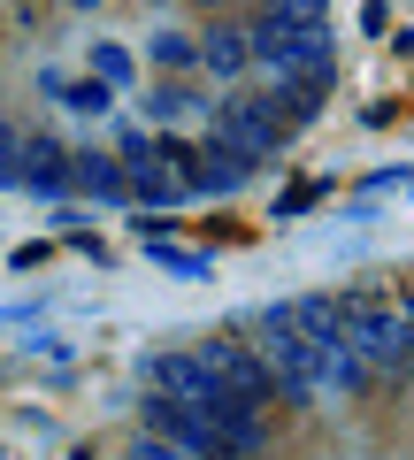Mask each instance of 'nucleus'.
I'll return each mask as SVG.
<instances>
[{
  "label": "nucleus",
  "instance_id": "10",
  "mask_svg": "<svg viewBox=\"0 0 414 460\" xmlns=\"http://www.w3.org/2000/svg\"><path fill=\"white\" fill-rule=\"evenodd\" d=\"M62 100H69V108H84V115H92V108H108V84H69Z\"/></svg>",
  "mask_w": 414,
  "mask_h": 460
},
{
  "label": "nucleus",
  "instance_id": "7",
  "mask_svg": "<svg viewBox=\"0 0 414 460\" xmlns=\"http://www.w3.org/2000/svg\"><path fill=\"white\" fill-rule=\"evenodd\" d=\"M199 62H207V69H223V77H238V69L253 62V39H246V31H216L207 47H199Z\"/></svg>",
  "mask_w": 414,
  "mask_h": 460
},
{
  "label": "nucleus",
  "instance_id": "11",
  "mask_svg": "<svg viewBox=\"0 0 414 460\" xmlns=\"http://www.w3.org/2000/svg\"><path fill=\"white\" fill-rule=\"evenodd\" d=\"M154 62H169V69H177V62H192V47H184V39L169 31V39H154Z\"/></svg>",
  "mask_w": 414,
  "mask_h": 460
},
{
  "label": "nucleus",
  "instance_id": "6",
  "mask_svg": "<svg viewBox=\"0 0 414 460\" xmlns=\"http://www.w3.org/2000/svg\"><path fill=\"white\" fill-rule=\"evenodd\" d=\"M69 192L116 199V192H123V162H116V154H69Z\"/></svg>",
  "mask_w": 414,
  "mask_h": 460
},
{
  "label": "nucleus",
  "instance_id": "5",
  "mask_svg": "<svg viewBox=\"0 0 414 460\" xmlns=\"http://www.w3.org/2000/svg\"><path fill=\"white\" fill-rule=\"evenodd\" d=\"M322 84H330V62H322V69H284V84H277L269 100H277L292 123H307V115L322 108Z\"/></svg>",
  "mask_w": 414,
  "mask_h": 460
},
{
  "label": "nucleus",
  "instance_id": "9",
  "mask_svg": "<svg viewBox=\"0 0 414 460\" xmlns=\"http://www.w3.org/2000/svg\"><path fill=\"white\" fill-rule=\"evenodd\" d=\"M131 460H207V453H184V445H169V438H154V429H146V445H138Z\"/></svg>",
  "mask_w": 414,
  "mask_h": 460
},
{
  "label": "nucleus",
  "instance_id": "2",
  "mask_svg": "<svg viewBox=\"0 0 414 460\" xmlns=\"http://www.w3.org/2000/svg\"><path fill=\"white\" fill-rule=\"evenodd\" d=\"M292 131H299V123L269 93H238V100H223V108H216V138H223V146H238L246 162H269L277 146H292Z\"/></svg>",
  "mask_w": 414,
  "mask_h": 460
},
{
  "label": "nucleus",
  "instance_id": "3",
  "mask_svg": "<svg viewBox=\"0 0 414 460\" xmlns=\"http://www.w3.org/2000/svg\"><path fill=\"white\" fill-rule=\"evenodd\" d=\"M184 361H192L199 376L216 384V392H231V399H261V407L277 399V376H269V361L253 353L246 338H199Z\"/></svg>",
  "mask_w": 414,
  "mask_h": 460
},
{
  "label": "nucleus",
  "instance_id": "1",
  "mask_svg": "<svg viewBox=\"0 0 414 460\" xmlns=\"http://www.w3.org/2000/svg\"><path fill=\"white\" fill-rule=\"evenodd\" d=\"M253 39V62L284 69H322L330 62V16H322V0H261V16L246 23Z\"/></svg>",
  "mask_w": 414,
  "mask_h": 460
},
{
  "label": "nucleus",
  "instance_id": "4",
  "mask_svg": "<svg viewBox=\"0 0 414 460\" xmlns=\"http://www.w3.org/2000/svg\"><path fill=\"white\" fill-rule=\"evenodd\" d=\"M16 184H31V192H69V154L54 146V138H23Z\"/></svg>",
  "mask_w": 414,
  "mask_h": 460
},
{
  "label": "nucleus",
  "instance_id": "8",
  "mask_svg": "<svg viewBox=\"0 0 414 460\" xmlns=\"http://www.w3.org/2000/svg\"><path fill=\"white\" fill-rule=\"evenodd\" d=\"M383 376H399V384L414 376V314H392V338H383Z\"/></svg>",
  "mask_w": 414,
  "mask_h": 460
}]
</instances>
